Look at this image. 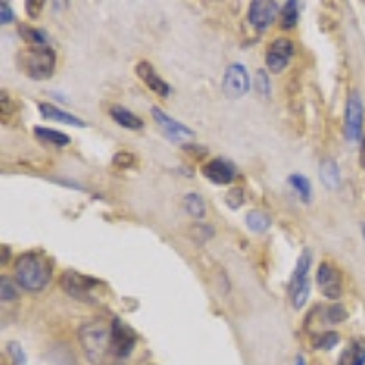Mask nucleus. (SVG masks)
<instances>
[{
    "label": "nucleus",
    "mask_w": 365,
    "mask_h": 365,
    "mask_svg": "<svg viewBox=\"0 0 365 365\" xmlns=\"http://www.w3.org/2000/svg\"><path fill=\"white\" fill-rule=\"evenodd\" d=\"M13 270L15 279L20 287L29 292H39L50 283L53 267L46 255L39 252H24L15 261Z\"/></svg>",
    "instance_id": "obj_1"
},
{
    "label": "nucleus",
    "mask_w": 365,
    "mask_h": 365,
    "mask_svg": "<svg viewBox=\"0 0 365 365\" xmlns=\"http://www.w3.org/2000/svg\"><path fill=\"white\" fill-rule=\"evenodd\" d=\"M79 340L88 360L99 364L109 352V325L105 319H90L79 327Z\"/></svg>",
    "instance_id": "obj_2"
},
{
    "label": "nucleus",
    "mask_w": 365,
    "mask_h": 365,
    "mask_svg": "<svg viewBox=\"0 0 365 365\" xmlns=\"http://www.w3.org/2000/svg\"><path fill=\"white\" fill-rule=\"evenodd\" d=\"M57 55L50 46H29L20 53V68L33 81H48L53 77Z\"/></svg>",
    "instance_id": "obj_3"
},
{
    "label": "nucleus",
    "mask_w": 365,
    "mask_h": 365,
    "mask_svg": "<svg viewBox=\"0 0 365 365\" xmlns=\"http://www.w3.org/2000/svg\"><path fill=\"white\" fill-rule=\"evenodd\" d=\"M310 267H312V251L303 248L288 281V296H291L292 307L296 310L303 309L310 296Z\"/></svg>",
    "instance_id": "obj_4"
},
{
    "label": "nucleus",
    "mask_w": 365,
    "mask_h": 365,
    "mask_svg": "<svg viewBox=\"0 0 365 365\" xmlns=\"http://www.w3.org/2000/svg\"><path fill=\"white\" fill-rule=\"evenodd\" d=\"M137 343V334L121 318H114L109 324V352L117 358H126Z\"/></svg>",
    "instance_id": "obj_5"
},
{
    "label": "nucleus",
    "mask_w": 365,
    "mask_h": 365,
    "mask_svg": "<svg viewBox=\"0 0 365 365\" xmlns=\"http://www.w3.org/2000/svg\"><path fill=\"white\" fill-rule=\"evenodd\" d=\"M60 287L64 292H68L69 296L79 301H91L93 300V291L99 287V281L86 274H79L75 270H66L60 276Z\"/></svg>",
    "instance_id": "obj_6"
},
{
    "label": "nucleus",
    "mask_w": 365,
    "mask_h": 365,
    "mask_svg": "<svg viewBox=\"0 0 365 365\" xmlns=\"http://www.w3.org/2000/svg\"><path fill=\"white\" fill-rule=\"evenodd\" d=\"M251 91V75L241 62H232L225 69L223 93L228 99H241Z\"/></svg>",
    "instance_id": "obj_7"
},
{
    "label": "nucleus",
    "mask_w": 365,
    "mask_h": 365,
    "mask_svg": "<svg viewBox=\"0 0 365 365\" xmlns=\"http://www.w3.org/2000/svg\"><path fill=\"white\" fill-rule=\"evenodd\" d=\"M361 126H364V102L358 91H351L345 102V124H343L347 141H360Z\"/></svg>",
    "instance_id": "obj_8"
},
{
    "label": "nucleus",
    "mask_w": 365,
    "mask_h": 365,
    "mask_svg": "<svg viewBox=\"0 0 365 365\" xmlns=\"http://www.w3.org/2000/svg\"><path fill=\"white\" fill-rule=\"evenodd\" d=\"M316 285L327 300H338L342 296V274L333 265L319 263L318 270H316Z\"/></svg>",
    "instance_id": "obj_9"
},
{
    "label": "nucleus",
    "mask_w": 365,
    "mask_h": 365,
    "mask_svg": "<svg viewBox=\"0 0 365 365\" xmlns=\"http://www.w3.org/2000/svg\"><path fill=\"white\" fill-rule=\"evenodd\" d=\"M294 44L292 41L281 36V39H276L269 44L267 48V55H265V60H267V66L272 73H281L283 69L287 68L291 59L294 57Z\"/></svg>",
    "instance_id": "obj_10"
},
{
    "label": "nucleus",
    "mask_w": 365,
    "mask_h": 365,
    "mask_svg": "<svg viewBox=\"0 0 365 365\" xmlns=\"http://www.w3.org/2000/svg\"><path fill=\"white\" fill-rule=\"evenodd\" d=\"M152 117H154L155 123L159 124V128L164 132V135L170 137V141L182 142L194 137V130H192V128H188L187 124L175 121V119L170 117L168 114H164L163 109L157 108V106L152 108Z\"/></svg>",
    "instance_id": "obj_11"
},
{
    "label": "nucleus",
    "mask_w": 365,
    "mask_h": 365,
    "mask_svg": "<svg viewBox=\"0 0 365 365\" xmlns=\"http://www.w3.org/2000/svg\"><path fill=\"white\" fill-rule=\"evenodd\" d=\"M279 4L274 0H254L251 2L248 8V22L258 29V32H265L270 24L274 22V18L278 15Z\"/></svg>",
    "instance_id": "obj_12"
},
{
    "label": "nucleus",
    "mask_w": 365,
    "mask_h": 365,
    "mask_svg": "<svg viewBox=\"0 0 365 365\" xmlns=\"http://www.w3.org/2000/svg\"><path fill=\"white\" fill-rule=\"evenodd\" d=\"M135 73L137 77L145 82V86L148 88V90L154 91L155 95L168 97L170 93H172V86L161 77L159 73H157V69H155L148 60H139V62L135 64Z\"/></svg>",
    "instance_id": "obj_13"
},
{
    "label": "nucleus",
    "mask_w": 365,
    "mask_h": 365,
    "mask_svg": "<svg viewBox=\"0 0 365 365\" xmlns=\"http://www.w3.org/2000/svg\"><path fill=\"white\" fill-rule=\"evenodd\" d=\"M236 173L237 170L234 166V163H230L228 159H223V157H215V159L208 161L203 166V175L210 182H214V185H228V182H232Z\"/></svg>",
    "instance_id": "obj_14"
},
{
    "label": "nucleus",
    "mask_w": 365,
    "mask_h": 365,
    "mask_svg": "<svg viewBox=\"0 0 365 365\" xmlns=\"http://www.w3.org/2000/svg\"><path fill=\"white\" fill-rule=\"evenodd\" d=\"M39 109H41L42 117L48 119V121H57V123L69 124V126H86V123L82 119L75 117L73 114L59 108V106L51 105V102H39Z\"/></svg>",
    "instance_id": "obj_15"
},
{
    "label": "nucleus",
    "mask_w": 365,
    "mask_h": 365,
    "mask_svg": "<svg viewBox=\"0 0 365 365\" xmlns=\"http://www.w3.org/2000/svg\"><path fill=\"white\" fill-rule=\"evenodd\" d=\"M319 181L324 182V187L328 190H336L342 185V173H340V166L333 157H325L319 161L318 168Z\"/></svg>",
    "instance_id": "obj_16"
},
{
    "label": "nucleus",
    "mask_w": 365,
    "mask_h": 365,
    "mask_svg": "<svg viewBox=\"0 0 365 365\" xmlns=\"http://www.w3.org/2000/svg\"><path fill=\"white\" fill-rule=\"evenodd\" d=\"M338 365H365V338H354L338 358Z\"/></svg>",
    "instance_id": "obj_17"
},
{
    "label": "nucleus",
    "mask_w": 365,
    "mask_h": 365,
    "mask_svg": "<svg viewBox=\"0 0 365 365\" xmlns=\"http://www.w3.org/2000/svg\"><path fill=\"white\" fill-rule=\"evenodd\" d=\"M109 117L114 119L119 126L126 128V130H141L145 126L141 117H137L133 112H130L124 106H112L109 108Z\"/></svg>",
    "instance_id": "obj_18"
},
{
    "label": "nucleus",
    "mask_w": 365,
    "mask_h": 365,
    "mask_svg": "<svg viewBox=\"0 0 365 365\" xmlns=\"http://www.w3.org/2000/svg\"><path fill=\"white\" fill-rule=\"evenodd\" d=\"M245 223L248 227V230L254 234H263L270 228V215L263 210H251L245 218Z\"/></svg>",
    "instance_id": "obj_19"
},
{
    "label": "nucleus",
    "mask_w": 365,
    "mask_h": 365,
    "mask_svg": "<svg viewBox=\"0 0 365 365\" xmlns=\"http://www.w3.org/2000/svg\"><path fill=\"white\" fill-rule=\"evenodd\" d=\"M36 135V139H41L42 142H48V145H53V146H68L69 142H72V139H69L68 133H62L59 132V130H51V128H35L33 130Z\"/></svg>",
    "instance_id": "obj_20"
},
{
    "label": "nucleus",
    "mask_w": 365,
    "mask_h": 365,
    "mask_svg": "<svg viewBox=\"0 0 365 365\" xmlns=\"http://www.w3.org/2000/svg\"><path fill=\"white\" fill-rule=\"evenodd\" d=\"M287 182L294 188V192L300 196V199L303 201V203H310V197H312V185H310V181L303 173H291Z\"/></svg>",
    "instance_id": "obj_21"
},
{
    "label": "nucleus",
    "mask_w": 365,
    "mask_h": 365,
    "mask_svg": "<svg viewBox=\"0 0 365 365\" xmlns=\"http://www.w3.org/2000/svg\"><path fill=\"white\" fill-rule=\"evenodd\" d=\"M182 205H185V210H187L192 218L203 219L206 215L205 201H203V197H201L199 194H196V192H190V194H187V196L182 197Z\"/></svg>",
    "instance_id": "obj_22"
},
{
    "label": "nucleus",
    "mask_w": 365,
    "mask_h": 365,
    "mask_svg": "<svg viewBox=\"0 0 365 365\" xmlns=\"http://www.w3.org/2000/svg\"><path fill=\"white\" fill-rule=\"evenodd\" d=\"M300 20V8L296 0H288L281 8V27L283 29H292Z\"/></svg>",
    "instance_id": "obj_23"
},
{
    "label": "nucleus",
    "mask_w": 365,
    "mask_h": 365,
    "mask_svg": "<svg viewBox=\"0 0 365 365\" xmlns=\"http://www.w3.org/2000/svg\"><path fill=\"white\" fill-rule=\"evenodd\" d=\"M347 309L340 303H333V305L325 307L324 312H321V321L328 325H336V324H342L347 319Z\"/></svg>",
    "instance_id": "obj_24"
},
{
    "label": "nucleus",
    "mask_w": 365,
    "mask_h": 365,
    "mask_svg": "<svg viewBox=\"0 0 365 365\" xmlns=\"http://www.w3.org/2000/svg\"><path fill=\"white\" fill-rule=\"evenodd\" d=\"M18 32H20L22 39L29 46H48V39H46V33L41 32V29H36V27L26 26V24H24V26L18 27Z\"/></svg>",
    "instance_id": "obj_25"
},
{
    "label": "nucleus",
    "mask_w": 365,
    "mask_h": 365,
    "mask_svg": "<svg viewBox=\"0 0 365 365\" xmlns=\"http://www.w3.org/2000/svg\"><path fill=\"white\" fill-rule=\"evenodd\" d=\"M340 342V336L334 331H327V333H321L314 338V347L316 349H324V351H331Z\"/></svg>",
    "instance_id": "obj_26"
},
{
    "label": "nucleus",
    "mask_w": 365,
    "mask_h": 365,
    "mask_svg": "<svg viewBox=\"0 0 365 365\" xmlns=\"http://www.w3.org/2000/svg\"><path fill=\"white\" fill-rule=\"evenodd\" d=\"M255 91H258L260 95H263L265 99H269L270 97L272 88H270L269 73L265 72V69H258V72H255Z\"/></svg>",
    "instance_id": "obj_27"
},
{
    "label": "nucleus",
    "mask_w": 365,
    "mask_h": 365,
    "mask_svg": "<svg viewBox=\"0 0 365 365\" xmlns=\"http://www.w3.org/2000/svg\"><path fill=\"white\" fill-rule=\"evenodd\" d=\"M225 203H227V206L230 210H237L241 208L243 203H245V194H243L241 188H230L227 194V197H225Z\"/></svg>",
    "instance_id": "obj_28"
},
{
    "label": "nucleus",
    "mask_w": 365,
    "mask_h": 365,
    "mask_svg": "<svg viewBox=\"0 0 365 365\" xmlns=\"http://www.w3.org/2000/svg\"><path fill=\"white\" fill-rule=\"evenodd\" d=\"M133 163H135V157H133L132 152L121 150L114 155V166H117V168H130Z\"/></svg>",
    "instance_id": "obj_29"
},
{
    "label": "nucleus",
    "mask_w": 365,
    "mask_h": 365,
    "mask_svg": "<svg viewBox=\"0 0 365 365\" xmlns=\"http://www.w3.org/2000/svg\"><path fill=\"white\" fill-rule=\"evenodd\" d=\"M0 298H2V301H13L17 298V291L13 288L11 281L6 278L0 279Z\"/></svg>",
    "instance_id": "obj_30"
},
{
    "label": "nucleus",
    "mask_w": 365,
    "mask_h": 365,
    "mask_svg": "<svg viewBox=\"0 0 365 365\" xmlns=\"http://www.w3.org/2000/svg\"><path fill=\"white\" fill-rule=\"evenodd\" d=\"M8 354L13 358V361L17 365H24V361H26V354H24L22 347L18 345L17 342H9L8 343Z\"/></svg>",
    "instance_id": "obj_31"
},
{
    "label": "nucleus",
    "mask_w": 365,
    "mask_h": 365,
    "mask_svg": "<svg viewBox=\"0 0 365 365\" xmlns=\"http://www.w3.org/2000/svg\"><path fill=\"white\" fill-rule=\"evenodd\" d=\"M42 6H44V2L42 0H27L26 2V13L29 15V18H36L39 15H41L42 11Z\"/></svg>",
    "instance_id": "obj_32"
},
{
    "label": "nucleus",
    "mask_w": 365,
    "mask_h": 365,
    "mask_svg": "<svg viewBox=\"0 0 365 365\" xmlns=\"http://www.w3.org/2000/svg\"><path fill=\"white\" fill-rule=\"evenodd\" d=\"M13 22V11H11V6L8 2H2L0 4V24H9Z\"/></svg>",
    "instance_id": "obj_33"
},
{
    "label": "nucleus",
    "mask_w": 365,
    "mask_h": 365,
    "mask_svg": "<svg viewBox=\"0 0 365 365\" xmlns=\"http://www.w3.org/2000/svg\"><path fill=\"white\" fill-rule=\"evenodd\" d=\"M294 365H307L305 364V358H303V356H301V354H298L296 356V361H294Z\"/></svg>",
    "instance_id": "obj_34"
},
{
    "label": "nucleus",
    "mask_w": 365,
    "mask_h": 365,
    "mask_svg": "<svg viewBox=\"0 0 365 365\" xmlns=\"http://www.w3.org/2000/svg\"><path fill=\"white\" fill-rule=\"evenodd\" d=\"M361 163H364L365 166V141L361 142Z\"/></svg>",
    "instance_id": "obj_35"
},
{
    "label": "nucleus",
    "mask_w": 365,
    "mask_h": 365,
    "mask_svg": "<svg viewBox=\"0 0 365 365\" xmlns=\"http://www.w3.org/2000/svg\"><path fill=\"white\" fill-rule=\"evenodd\" d=\"M361 236H364V239H365V223L361 225Z\"/></svg>",
    "instance_id": "obj_36"
},
{
    "label": "nucleus",
    "mask_w": 365,
    "mask_h": 365,
    "mask_svg": "<svg viewBox=\"0 0 365 365\" xmlns=\"http://www.w3.org/2000/svg\"><path fill=\"white\" fill-rule=\"evenodd\" d=\"M115 365H123V364H115Z\"/></svg>",
    "instance_id": "obj_37"
}]
</instances>
